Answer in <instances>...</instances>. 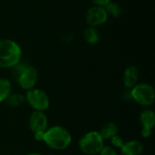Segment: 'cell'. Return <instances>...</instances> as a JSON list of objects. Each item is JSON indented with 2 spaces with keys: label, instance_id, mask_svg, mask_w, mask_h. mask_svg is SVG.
<instances>
[{
  "label": "cell",
  "instance_id": "1",
  "mask_svg": "<svg viewBox=\"0 0 155 155\" xmlns=\"http://www.w3.org/2000/svg\"><path fill=\"white\" fill-rule=\"evenodd\" d=\"M43 142L53 150L62 151L70 146L72 135L66 128L54 125L45 130L43 135Z\"/></svg>",
  "mask_w": 155,
  "mask_h": 155
},
{
  "label": "cell",
  "instance_id": "2",
  "mask_svg": "<svg viewBox=\"0 0 155 155\" xmlns=\"http://www.w3.org/2000/svg\"><path fill=\"white\" fill-rule=\"evenodd\" d=\"M22 49L12 39H0V67L12 68L21 62Z\"/></svg>",
  "mask_w": 155,
  "mask_h": 155
},
{
  "label": "cell",
  "instance_id": "3",
  "mask_svg": "<svg viewBox=\"0 0 155 155\" xmlns=\"http://www.w3.org/2000/svg\"><path fill=\"white\" fill-rule=\"evenodd\" d=\"M104 146V140L98 131H90L84 134L79 142L78 147L84 154H98Z\"/></svg>",
  "mask_w": 155,
  "mask_h": 155
},
{
  "label": "cell",
  "instance_id": "4",
  "mask_svg": "<svg viewBox=\"0 0 155 155\" xmlns=\"http://www.w3.org/2000/svg\"><path fill=\"white\" fill-rule=\"evenodd\" d=\"M131 97L140 105L150 107L154 104L155 90L153 85L147 83H138L130 90Z\"/></svg>",
  "mask_w": 155,
  "mask_h": 155
},
{
  "label": "cell",
  "instance_id": "5",
  "mask_svg": "<svg viewBox=\"0 0 155 155\" xmlns=\"http://www.w3.org/2000/svg\"><path fill=\"white\" fill-rule=\"evenodd\" d=\"M25 102L34 109V111L45 112L49 108L50 100L48 94L42 89L33 88L26 91L25 95Z\"/></svg>",
  "mask_w": 155,
  "mask_h": 155
},
{
  "label": "cell",
  "instance_id": "6",
  "mask_svg": "<svg viewBox=\"0 0 155 155\" xmlns=\"http://www.w3.org/2000/svg\"><path fill=\"white\" fill-rule=\"evenodd\" d=\"M15 80L23 90L28 91L35 88L38 81V71L32 65H26Z\"/></svg>",
  "mask_w": 155,
  "mask_h": 155
},
{
  "label": "cell",
  "instance_id": "7",
  "mask_svg": "<svg viewBox=\"0 0 155 155\" xmlns=\"http://www.w3.org/2000/svg\"><path fill=\"white\" fill-rule=\"evenodd\" d=\"M108 17L109 15L104 6H91L85 13V21L88 26H100L107 22Z\"/></svg>",
  "mask_w": 155,
  "mask_h": 155
},
{
  "label": "cell",
  "instance_id": "8",
  "mask_svg": "<svg viewBox=\"0 0 155 155\" xmlns=\"http://www.w3.org/2000/svg\"><path fill=\"white\" fill-rule=\"evenodd\" d=\"M29 129L35 134H43L48 128V119L45 112L33 111L28 119Z\"/></svg>",
  "mask_w": 155,
  "mask_h": 155
},
{
  "label": "cell",
  "instance_id": "9",
  "mask_svg": "<svg viewBox=\"0 0 155 155\" xmlns=\"http://www.w3.org/2000/svg\"><path fill=\"white\" fill-rule=\"evenodd\" d=\"M140 71L135 65H129L124 69L123 75V83L125 88L131 90L139 83Z\"/></svg>",
  "mask_w": 155,
  "mask_h": 155
},
{
  "label": "cell",
  "instance_id": "10",
  "mask_svg": "<svg viewBox=\"0 0 155 155\" xmlns=\"http://www.w3.org/2000/svg\"><path fill=\"white\" fill-rule=\"evenodd\" d=\"M122 155H141L143 153V145L137 140H131L121 147Z\"/></svg>",
  "mask_w": 155,
  "mask_h": 155
},
{
  "label": "cell",
  "instance_id": "11",
  "mask_svg": "<svg viewBox=\"0 0 155 155\" xmlns=\"http://www.w3.org/2000/svg\"><path fill=\"white\" fill-rule=\"evenodd\" d=\"M83 37L84 41L91 45H96L100 41V32L97 27L87 26L83 33Z\"/></svg>",
  "mask_w": 155,
  "mask_h": 155
},
{
  "label": "cell",
  "instance_id": "12",
  "mask_svg": "<svg viewBox=\"0 0 155 155\" xmlns=\"http://www.w3.org/2000/svg\"><path fill=\"white\" fill-rule=\"evenodd\" d=\"M98 132L100 133V134L104 138V140H110L111 138H113L114 136L118 134L119 128L115 123L108 122V123H105L101 127L100 131H98Z\"/></svg>",
  "mask_w": 155,
  "mask_h": 155
},
{
  "label": "cell",
  "instance_id": "13",
  "mask_svg": "<svg viewBox=\"0 0 155 155\" xmlns=\"http://www.w3.org/2000/svg\"><path fill=\"white\" fill-rule=\"evenodd\" d=\"M140 122L143 128L153 130L155 125V113L151 109L143 110L140 114Z\"/></svg>",
  "mask_w": 155,
  "mask_h": 155
},
{
  "label": "cell",
  "instance_id": "14",
  "mask_svg": "<svg viewBox=\"0 0 155 155\" xmlns=\"http://www.w3.org/2000/svg\"><path fill=\"white\" fill-rule=\"evenodd\" d=\"M12 94V84L6 78L0 77V103L5 102Z\"/></svg>",
  "mask_w": 155,
  "mask_h": 155
},
{
  "label": "cell",
  "instance_id": "15",
  "mask_svg": "<svg viewBox=\"0 0 155 155\" xmlns=\"http://www.w3.org/2000/svg\"><path fill=\"white\" fill-rule=\"evenodd\" d=\"M5 102L6 103V104L9 107L15 108V107L21 106L22 104H24L25 103V97L24 94H19V93L10 94V95L6 98V100Z\"/></svg>",
  "mask_w": 155,
  "mask_h": 155
},
{
  "label": "cell",
  "instance_id": "16",
  "mask_svg": "<svg viewBox=\"0 0 155 155\" xmlns=\"http://www.w3.org/2000/svg\"><path fill=\"white\" fill-rule=\"evenodd\" d=\"M105 7V10L108 14V15H111L113 17L118 18L122 15L123 14V8L121 6L120 4H118L117 2H114L111 1Z\"/></svg>",
  "mask_w": 155,
  "mask_h": 155
},
{
  "label": "cell",
  "instance_id": "17",
  "mask_svg": "<svg viewBox=\"0 0 155 155\" xmlns=\"http://www.w3.org/2000/svg\"><path fill=\"white\" fill-rule=\"evenodd\" d=\"M111 141V144L114 148H118V149H121V147L123 146V144L124 143L123 138L121 136H119L118 134L114 136L113 138L110 139Z\"/></svg>",
  "mask_w": 155,
  "mask_h": 155
},
{
  "label": "cell",
  "instance_id": "18",
  "mask_svg": "<svg viewBox=\"0 0 155 155\" xmlns=\"http://www.w3.org/2000/svg\"><path fill=\"white\" fill-rule=\"evenodd\" d=\"M100 155H118L115 149L113 146H104L102 148V150L100 151V153H98Z\"/></svg>",
  "mask_w": 155,
  "mask_h": 155
},
{
  "label": "cell",
  "instance_id": "19",
  "mask_svg": "<svg viewBox=\"0 0 155 155\" xmlns=\"http://www.w3.org/2000/svg\"><path fill=\"white\" fill-rule=\"evenodd\" d=\"M92 3L94 4V5H97V6H106L112 0H91Z\"/></svg>",
  "mask_w": 155,
  "mask_h": 155
},
{
  "label": "cell",
  "instance_id": "20",
  "mask_svg": "<svg viewBox=\"0 0 155 155\" xmlns=\"http://www.w3.org/2000/svg\"><path fill=\"white\" fill-rule=\"evenodd\" d=\"M152 132L153 130L152 129H148V128H142V131H141V134L143 138H149L151 137L152 135Z\"/></svg>",
  "mask_w": 155,
  "mask_h": 155
},
{
  "label": "cell",
  "instance_id": "21",
  "mask_svg": "<svg viewBox=\"0 0 155 155\" xmlns=\"http://www.w3.org/2000/svg\"><path fill=\"white\" fill-rule=\"evenodd\" d=\"M26 155H42V154L37 153H29V154H26Z\"/></svg>",
  "mask_w": 155,
  "mask_h": 155
},
{
  "label": "cell",
  "instance_id": "22",
  "mask_svg": "<svg viewBox=\"0 0 155 155\" xmlns=\"http://www.w3.org/2000/svg\"><path fill=\"white\" fill-rule=\"evenodd\" d=\"M121 155H122V154H121Z\"/></svg>",
  "mask_w": 155,
  "mask_h": 155
}]
</instances>
